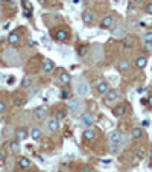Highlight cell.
<instances>
[{
    "label": "cell",
    "mask_w": 152,
    "mask_h": 172,
    "mask_svg": "<svg viewBox=\"0 0 152 172\" xmlns=\"http://www.w3.org/2000/svg\"><path fill=\"white\" fill-rule=\"evenodd\" d=\"M18 166L20 168H29L31 166V160L26 159V157H21V159H18Z\"/></svg>",
    "instance_id": "21"
},
{
    "label": "cell",
    "mask_w": 152,
    "mask_h": 172,
    "mask_svg": "<svg viewBox=\"0 0 152 172\" xmlns=\"http://www.w3.org/2000/svg\"><path fill=\"white\" fill-rule=\"evenodd\" d=\"M5 165V157H3V152L0 151V166H3Z\"/></svg>",
    "instance_id": "36"
},
{
    "label": "cell",
    "mask_w": 152,
    "mask_h": 172,
    "mask_svg": "<svg viewBox=\"0 0 152 172\" xmlns=\"http://www.w3.org/2000/svg\"><path fill=\"white\" fill-rule=\"evenodd\" d=\"M9 148H11V151H12L14 154H17V152L20 151V145H18V142H17V140L9 142Z\"/></svg>",
    "instance_id": "23"
},
{
    "label": "cell",
    "mask_w": 152,
    "mask_h": 172,
    "mask_svg": "<svg viewBox=\"0 0 152 172\" xmlns=\"http://www.w3.org/2000/svg\"><path fill=\"white\" fill-rule=\"evenodd\" d=\"M61 96H63L64 99H67V96H69V93H67V91H63V93H61Z\"/></svg>",
    "instance_id": "40"
},
{
    "label": "cell",
    "mask_w": 152,
    "mask_h": 172,
    "mask_svg": "<svg viewBox=\"0 0 152 172\" xmlns=\"http://www.w3.org/2000/svg\"><path fill=\"white\" fill-rule=\"evenodd\" d=\"M82 21H84L85 25H91V23H93V14H91L90 11H84V12H82Z\"/></svg>",
    "instance_id": "10"
},
{
    "label": "cell",
    "mask_w": 152,
    "mask_h": 172,
    "mask_svg": "<svg viewBox=\"0 0 152 172\" xmlns=\"http://www.w3.org/2000/svg\"><path fill=\"white\" fill-rule=\"evenodd\" d=\"M15 136H17V140H21V142H23V140H26V139H28L29 132H28L25 128H20V129H17Z\"/></svg>",
    "instance_id": "13"
},
{
    "label": "cell",
    "mask_w": 152,
    "mask_h": 172,
    "mask_svg": "<svg viewBox=\"0 0 152 172\" xmlns=\"http://www.w3.org/2000/svg\"><path fill=\"white\" fill-rule=\"evenodd\" d=\"M64 117H66V113H64V111H58V113L55 114V119H56L58 122H59V120H63Z\"/></svg>",
    "instance_id": "30"
},
{
    "label": "cell",
    "mask_w": 152,
    "mask_h": 172,
    "mask_svg": "<svg viewBox=\"0 0 152 172\" xmlns=\"http://www.w3.org/2000/svg\"><path fill=\"white\" fill-rule=\"evenodd\" d=\"M5 110H6V105H5V102H2V101H0V113H3Z\"/></svg>",
    "instance_id": "35"
},
{
    "label": "cell",
    "mask_w": 152,
    "mask_h": 172,
    "mask_svg": "<svg viewBox=\"0 0 152 172\" xmlns=\"http://www.w3.org/2000/svg\"><path fill=\"white\" fill-rule=\"evenodd\" d=\"M14 105H15V107H23V105H25V99H21L20 96L14 97Z\"/></svg>",
    "instance_id": "27"
},
{
    "label": "cell",
    "mask_w": 152,
    "mask_h": 172,
    "mask_svg": "<svg viewBox=\"0 0 152 172\" xmlns=\"http://www.w3.org/2000/svg\"><path fill=\"white\" fill-rule=\"evenodd\" d=\"M18 40H20V37H18L17 32H12V34L8 35V43L9 44H17L18 43Z\"/></svg>",
    "instance_id": "20"
},
{
    "label": "cell",
    "mask_w": 152,
    "mask_h": 172,
    "mask_svg": "<svg viewBox=\"0 0 152 172\" xmlns=\"http://www.w3.org/2000/svg\"><path fill=\"white\" fill-rule=\"evenodd\" d=\"M134 2H135V3H142L143 0H134Z\"/></svg>",
    "instance_id": "46"
},
{
    "label": "cell",
    "mask_w": 152,
    "mask_h": 172,
    "mask_svg": "<svg viewBox=\"0 0 152 172\" xmlns=\"http://www.w3.org/2000/svg\"><path fill=\"white\" fill-rule=\"evenodd\" d=\"M47 127H49V129H50L52 132H56V131L59 129V122H58L56 119H50V120L47 122Z\"/></svg>",
    "instance_id": "12"
},
{
    "label": "cell",
    "mask_w": 152,
    "mask_h": 172,
    "mask_svg": "<svg viewBox=\"0 0 152 172\" xmlns=\"http://www.w3.org/2000/svg\"><path fill=\"white\" fill-rule=\"evenodd\" d=\"M143 134H145V132H143V129L139 128V127H137V128H132V131H131V137H132V139H135V140L142 139V137H143Z\"/></svg>",
    "instance_id": "16"
},
{
    "label": "cell",
    "mask_w": 152,
    "mask_h": 172,
    "mask_svg": "<svg viewBox=\"0 0 152 172\" xmlns=\"http://www.w3.org/2000/svg\"><path fill=\"white\" fill-rule=\"evenodd\" d=\"M119 99V91L114 90V88H110L107 93H105V102L107 104H111V102H116Z\"/></svg>",
    "instance_id": "1"
},
{
    "label": "cell",
    "mask_w": 152,
    "mask_h": 172,
    "mask_svg": "<svg viewBox=\"0 0 152 172\" xmlns=\"http://www.w3.org/2000/svg\"><path fill=\"white\" fill-rule=\"evenodd\" d=\"M35 44H37V43H35L34 40H29V46H35Z\"/></svg>",
    "instance_id": "43"
},
{
    "label": "cell",
    "mask_w": 152,
    "mask_h": 172,
    "mask_svg": "<svg viewBox=\"0 0 152 172\" xmlns=\"http://www.w3.org/2000/svg\"><path fill=\"white\" fill-rule=\"evenodd\" d=\"M149 160L152 162V149H151V152H149Z\"/></svg>",
    "instance_id": "45"
},
{
    "label": "cell",
    "mask_w": 152,
    "mask_h": 172,
    "mask_svg": "<svg viewBox=\"0 0 152 172\" xmlns=\"http://www.w3.org/2000/svg\"><path fill=\"white\" fill-rule=\"evenodd\" d=\"M123 35H125V31H123V28L122 26H117V28H114L113 29V37H116V38H123Z\"/></svg>",
    "instance_id": "19"
},
{
    "label": "cell",
    "mask_w": 152,
    "mask_h": 172,
    "mask_svg": "<svg viewBox=\"0 0 152 172\" xmlns=\"http://www.w3.org/2000/svg\"><path fill=\"white\" fill-rule=\"evenodd\" d=\"M9 25H11V23H9V21H6V23H5V25H3V29H5V31H6V29H8V28H9Z\"/></svg>",
    "instance_id": "39"
},
{
    "label": "cell",
    "mask_w": 152,
    "mask_h": 172,
    "mask_svg": "<svg viewBox=\"0 0 152 172\" xmlns=\"http://www.w3.org/2000/svg\"><path fill=\"white\" fill-rule=\"evenodd\" d=\"M143 41H146V43H152V31H148V32L143 35Z\"/></svg>",
    "instance_id": "28"
},
{
    "label": "cell",
    "mask_w": 152,
    "mask_h": 172,
    "mask_svg": "<svg viewBox=\"0 0 152 172\" xmlns=\"http://www.w3.org/2000/svg\"><path fill=\"white\" fill-rule=\"evenodd\" d=\"M87 52H88V47H87V46H81V47L78 49V53H79L81 56H85Z\"/></svg>",
    "instance_id": "29"
},
{
    "label": "cell",
    "mask_w": 152,
    "mask_h": 172,
    "mask_svg": "<svg viewBox=\"0 0 152 172\" xmlns=\"http://www.w3.org/2000/svg\"><path fill=\"white\" fill-rule=\"evenodd\" d=\"M113 113H114L116 117H123V116L126 114V107H125V105H117L113 110Z\"/></svg>",
    "instance_id": "8"
},
{
    "label": "cell",
    "mask_w": 152,
    "mask_h": 172,
    "mask_svg": "<svg viewBox=\"0 0 152 172\" xmlns=\"http://www.w3.org/2000/svg\"><path fill=\"white\" fill-rule=\"evenodd\" d=\"M148 105H149V107H152V96H149V97H148Z\"/></svg>",
    "instance_id": "41"
},
{
    "label": "cell",
    "mask_w": 152,
    "mask_h": 172,
    "mask_svg": "<svg viewBox=\"0 0 152 172\" xmlns=\"http://www.w3.org/2000/svg\"><path fill=\"white\" fill-rule=\"evenodd\" d=\"M70 79H72V76H70V73H67V72H63V73L59 75V81L64 82V84L70 82Z\"/></svg>",
    "instance_id": "22"
},
{
    "label": "cell",
    "mask_w": 152,
    "mask_h": 172,
    "mask_svg": "<svg viewBox=\"0 0 152 172\" xmlns=\"http://www.w3.org/2000/svg\"><path fill=\"white\" fill-rule=\"evenodd\" d=\"M53 69H55V64H53L52 59H44V61H43V70H44L46 73H50Z\"/></svg>",
    "instance_id": "7"
},
{
    "label": "cell",
    "mask_w": 152,
    "mask_h": 172,
    "mask_svg": "<svg viewBox=\"0 0 152 172\" xmlns=\"http://www.w3.org/2000/svg\"><path fill=\"white\" fill-rule=\"evenodd\" d=\"M82 136H84L85 139H88V140H91V139H94V137H96V132H94L93 129H85V131L82 132Z\"/></svg>",
    "instance_id": "24"
},
{
    "label": "cell",
    "mask_w": 152,
    "mask_h": 172,
    "mask_svg": "<svg viewBox=\"0 0 152 172\" xmlns=\"http://www.w3.org/2000/svg\"><path fill=\"white\" fill-rule=\"evenodd\" d=\"M146 64H148L146 56H139V58L135 59V66H137L139 69H145V67H146Z\"/></svg>",
    "instance_id": "17"
},
{
    "label": "cell",
    "mask_w": 152,
    "mask_h": 172,
    "mask_svg": "<svg viewBox=\"0 0 152 172\" xmlns=\"http://www.w3.org/2000/svg\"><path fill=\"white\" fill-rule=\"evenodd\" d=\"M114 25V18L111 15H107L102 21H101V28H104V29H111Z\"/></svg>",
    "instance_id": "3"
},
{
    "label": "cell",
    "mask_w": 152,
    "mask_h": 172,
    "mask_svg": "<svg viewBox=\"0 0 152 172\" xmlns=\"http://www.w3.org/2000/svg\"><path fill=\"white\" fill-rule=\"evenodd\" d=\"M43 43L47 44V46H50V43H49V40H47V38H43Z\"/></svg>",
    "instance_id": "42"
},
{
    "label": "cell",
    "mask_w": 152,
    "mask_h": 172,
    "mask_svg": "<svg viewBox=\"0 0 152 172\" xmlns=\"http://www.w3.org/2000/svg\"><path fill=\"white\" fill-rule=\"evenodd\" d=\"M84 172H90V168L87 166V168H84Z\"/></svg>",
    "instance_id": "44"
},
{
    "label": "cell",
    "mask_w": 152,
    "mask_h": 172,
    "mask_svg": "<svg viewBox=\"0 0 152 172\" xmlns=\"http://www.w3.org/2000/svg\"><path fill=\"white\" fill-rule=\"evenodd\" d=\"M142 125H143V127H149V120H146V119H145V120L142 122Z\"/></svg>",
    "instance_id": "38"
},
{
    "label": "cell",
    "mask_w": 152,
    "mask_h": 172,
    "mask_svg": "<svg viewBox=\"0 0 152 172\" xmlns=\"http://www.w3.org/2000/svg\"><path fill=\"white\" fill-rule=\"evenodd\" d=\"M21 5L25 6V9H26V11H32V6H31V3H29L28 0H21Z\"/></svg>",
    "instance_id": "31"
},
{
    "label": "cell",
    "mask_w": 152,
    "mask_h": 172,
    "mask_svg": "<svg viewBox=\"0 0 152 172\" xmlns=\"http://www.w3.org/2000/svg\"><path fill=\"white\" fill-rule=\"evenodd\" d=\"M135 157H137V159H143V157H145V149H143V148L137 149V152H135Z\"/></svg>",
    "instance_id": "32"
},
{
    "label": "cell",
    "mask_w": 152,
    "mask_h": 172,
    "mask_svg": "<svg viewBox=\"0 0 152 172\" xmlns=\"http://www.w3.org/2000/svg\"><path fill=\"white\" fill-rule=\"evenodd\" d=\"M46 114H47V110L44 108V107H37L35 110H34V116L37 117V119H44L46 117Z\"/></svg>",
    "instance_id": "5"
},
{
    "label": "cell",
    "mask_w": 152,
    "mask_h": 172,
    "mask_svg": "<svg viewBox=\"0 0 152 172\" xmlns=\"http://www.w3.org/2000/svg\"><path fill=\"white\" fill-rule=\"evenodd\" d=\"M76 94H78V96H85V94H88V84H87L85 81H82V82L78 84V87H76Z\"/></svg>",
    "instance_id": "2"
},
{
    "label": "cell",
    "mask_w": 152,
    "mask_h": 172,
    "mask_svg": "<svg viewBox=\"0 0 152 172\" xmlns=\"http://www.w3.org/2000/svg\"><path fill=\"white\" fill-rule=\"evenodd\" d=\"M67 38H69V34H67L66 31H56V32H55V40H56V41L64 43V41H67Z\"/></svg>",
    "instance_id": "6"
},
{
    "label": "cell",
    "mask_w": 152,
    "mask_h": 172,
    "mask_svg": "<svg viewBox=\"0 0 152 172\" xmlns=\"http://www.w3.org/2000/svg\"><path fill=\"white\" fill-rule=\"evenodd\" d=\"M14 82H15V78H14V76H11V78L8 79V84H14Z\"/></svg>",
    "instance_id": "37"
},
{
    "label": "cell",
    "mask_w": 152,
    "mask_h": 172,
    "mask_svg": "<svg viewBox=\"0 0 152 172\" xmlns=\"http://www.w3.org/2000/svg\"><path fill=\"white\" fill-rule=\"evenodd\" d=\"M79 107H81V102H79L78 99H72V101L69 102V110H70L72 113H76V111L79 110Z\"/></svg>",
    "instance_id": "14"
},
{
    "label": "cell",
    "mask_w": 152,
    "mask_h": 172,
    "mask_svg": "<svg viewBox=\"0 0 152 172\" xmlns=\"http://www.w3.org/2000/svg\"><path fill=\"white\" fill-rule=\"evenodd\" d=\"M41 2H47V0H41Z\"/></svg>",
    "instance_id": "47"
},
{
    "label": "cell",
    "mask_w": 152,
    "mask_h": 172,
    "mask_svg": "<svg viewBox=\"0 0 152 172\" xmlns=\"http://www.w3.org/2000/svg\"><path fill=\"white\" fill-rule=\"evenodd\" d=\"M145 12H146V14H151V15H152V3H148V5L145 6Z\"/></svg>",
    "instance_id": "34"
},
{
    "label": "cell",
    "mask_w": 152,
    "mask_h": 172,
    "mask_svg": "<svg viewBox=\"0 0 152 172\" xmlns=\"http://www.w3.org/2000/svg\"><path fill=\"white\" fill-rule=\"evenodd\" d=\"M93 122H94V119H93L91 114H82V125H85V127H91Z\"/></svg>",
    "instance_id": "15"
},
{
    "label": "cell",
    "mask_w": 152,
    "mask_h": 172,
    "mask_svg": "<svg viewBox=\"0 0 152 172\" xmlns=\"http://www.w3.org/2000/svg\"><path fill=\"white\" fill-rule=\"evenodd\" d=\"M128 69H129V63L126 59H120L117 63V70L119 72H128Z\"/></svg>",
    "instance_id": "11"
},
{
    "label": "cell",
    "mask_w": 152,
    "mask_h": 172,
    "mask_svg": "<svg viewBox=\"0 0 152 172\" xmlns=\"http://www.w3.org/2000/svg\"><path fill=\"white\" fill-rule=\"evenodd\" d=\"M143 49H145L146 52H152V43H146V41H143Z\"/></svg>",
    "instance_id": "33"
},
{
    "label": "cell",
    "mask_w": 152,
    "mask_h": 172,
    "mask_svg": "<svg viewBox=\"0 0 152 172\" xmlns=\"http://www.w3.org/2000/svg\"><path fill=\"white\" fill-rule=\"evenodd\" d=\"M21 86L25 87V88H29V87L32 86V79H31L29 76H25L23 81H21Z\"/></svg>",
    "instance_id": "25"
},
{
    "label": "cell",
    "mask_w": 152,
    "mask_h": 172,
    "mask_svg": "<svg viewBox=\"0 0 152 172\" xmlns=\"http://www.w3.org/2000/svg\"><path fill=\"white\" fill-rule=\"evenodd\" d=\"M122 44H123V47L129 49V47L132 46V40H131L129 37H123V40H122Z\"/></svg>",
    "instance_id": "26"
},
{
    "label": "cell",
    "mask_w": 152,
    "mask_h": 172,
    "mask_svg": "<svg viewBox=\"0 0 152 172\" xmlns=\"http://www.w3.org/2000/svg\"><path fill=\"white\" fill-rule=\"evenodd\" d=\"M29 136H31L34 140H40V139H41V129L37 128V127L32 128L31 129V132H29Z\"/></svg>",
    "instance_id": "18"
},
{
    "label": "cell",
    "mask_w": 152,
    "mask_h": 172,
    "mask_svg": "<svg viewBox=\"0 0 152 172\" xmlns=\"http://www.w3.org/2000/svg\"><path fill=\"white\" fill-rule=\"evenodd\" d=\"M110 142H111L113 145H120V143H122V134H120L119 131L110 132Z\"/></svg>",
    "instance_id": "4"
},
{
    "label": "cell",
    "mask_w": 152,
    "mask_h": 172,
    "mask_svg": "<svg viewBox=\"0 0 152 172\" xmlns=\"http://www.w3.org/2000/svg\"><path fill=\"white\" fill-rule=\"evenodd\" d=\"M96 90H97V93L104 94V93H107V91L110 90V86H108V82H105V81H101V82H97Z\"/></svg>",
    "instance_id": "9"
}]
</instances>
